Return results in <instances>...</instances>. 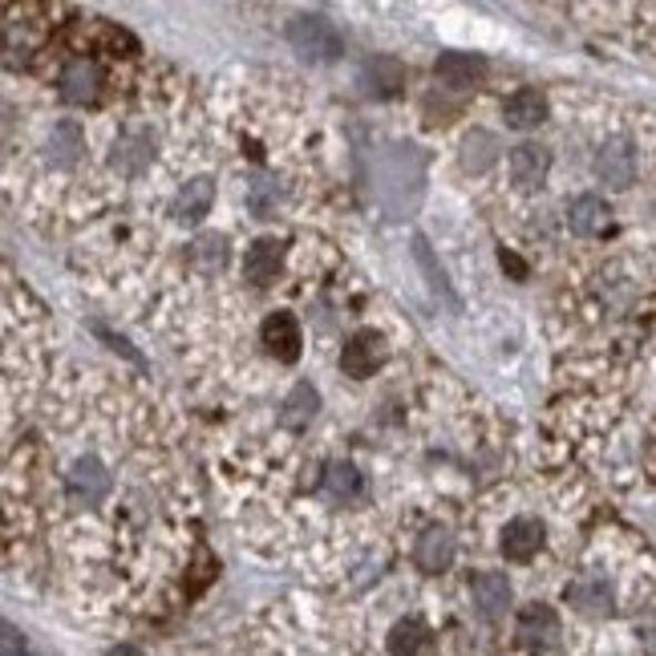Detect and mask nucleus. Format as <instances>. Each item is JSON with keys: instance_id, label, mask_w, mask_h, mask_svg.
<instances>
[{"instance_id": "f257e3e1", "label": "nucleus", "mask_w": 656, "mask_h": 656, "mask_svg": "<svg viewBox=\"0 0 656 656\" xmlns=\"http://www.w3.org/2000/svg\"><path fill=\"white\" fill-rule=\"evenodd\" d=\"M284 37H289L292 53L312 61V65H329V61H336L345 53V37H341V29L324 12H300V17H292Z\"/></svg>"}, {"instance_id": "f03ea898", "label": "nucleus", "mask_w": 656, "mask_h": 656, "mask_svg": "<svg viewBox=\"0 0 656 656\" xmlns=\"http://www.w3.org/2000/svg\"><path fill=\"white\" fill-rule=\"evenodd\" d=\"M150 162H154V134L147 127H127L110 147V166L127 179H139Z\"/></svg>"}, {"instance_id": "7ed1b4c3", "label": "nucleus", "mask_w": 656, "mask_h": 656, "mask_svg": "<svg viewBox=\"0 0 656 656\" xmlns=\"http://www.w3.org/2000/svg\"><path fill=\"white\" fill-rule=\"evenodd\" d=\"M65 495H70L73 507H98L110 495V471L93 454L78 458L70 466V474H65Z\"/></svg>"}, {"instance_id": "20e7f679", "label": "nucleus", "mask_w": 656, "mask_h": 656, "mask_svg": "<svg viewBox=\"0 0 656 656\" xmlns=\"http://www.w3.org/2000/svg\"><path fill=\"white\" fill-rule=\"evenodd\" d=\"M596 179L612 191H628L636 183V147L628 139H608L596 150Z\"/></svg>"}, {"instance_id": "39448f33", "label": "nucleus", "mask_w": 656, "mask_h": 656, "mask_svg": "<svg viewBox=\"0 0 656 656\" xmlns=\"http://www.w3.org/2000/svg\"><path fill=\"white\" fill-rule=\"evenodd\" d=\"M385 361V341H381L377 329H361L345 341L341 349V369H345V377L353 381H365L377 373V365Z\"/></svg>"}, {"instance_id": "423d86ee", "label": "nucleus", "mask_w": 656, "mask_h": 656, "mask_svg": "<svg viewBox=\"0 0 656 656\" xmlns=\"http://www.w3.org/2000/svg\"><path fill=\"white\" fill-rule=\"evenodd\" d=\"M357 85L365 90V98L390 102V98H397V93H402V85H405V65L397 58H385V53H377V58H369L365 65H361Z\"/></svg>"}, {"instance_id": "0eeeda50", "label": "nucleus", "mask_w": 656, "mask_h": 656, "mask_svg": "<svg viewBox=\"0 0 656 656\" xmlns=\"http://www.w3.org/2000/svg\"><path fill=\"white\" fill-rule=\"evenodd\" d=\"M260 341H264L268 357H276L280 365H292V361L300 357V324L292 312H272L264 321V329H260Z\"/></svg>"}, {"instance_id": "6e6552de", "label": "nucleus", "mask_w": 656, "mask_h": 656, "mask_svg": "<svg viewBox=\"0 0 656 656\" xmlns=\"http://www.w3.org/2000/svg\"><path fill=\"white\" fill-rule=\"evenodd\" d=\"M507 166L518 191H539L547 171H552V150L539 147V142H523V147L511 150Z\"/></svg>"}, {"instance_id": "1a4fd4ad", "label": "nucleus", "mask_w": 656, "mask_h": 656, "mask_svg": "<svg viewBox=\"0 0 656 656\" xmlns=\"http://www.w3.org/2000/svg\"><path fill=\"white\" fill-rule=\"evenodd\" d=\"M321 491L329 503L353 507V503H361V498L369 495V483L353 462H329V466H324V478H321Z\"/></svg>"}, {"instance_id": "9d476101", "label": "nucleus", "mask_w": 656, "mask_h": 656, "mask_svg": "<svg viewBox=\"0 0 656 656\" xmlns=\"http://www.w3.org/2000/svg\"><path fill=\"white\" fill-rule=\"evenodd\" d=\"M98 93H102V70H98V61H90V58L70 61L65 73H61V102L93 105Z\"/></svg>"}, {"instance_id": "9b49d317", "label": "nucleus", "mask_w": 656, "mask_h": 656, "mask_svg": "<svg viewBox=\"0 0 656 656\" xmlns=\"http://www.w3.org/2000/svg\"><path fill=\"white\" fill-rule=\"evenodd\" d=\"M471 599H474V612L483 616V620H503L511 608V584L503 572H483V576L471 579Z\"/></svg>"}, {"instance_id": "f8f14e48", "label": "nucleus", "mask_w": 656, "mask_h": 656, "mask_svg": "<svg viewBox=\"0 0 656 656\" xmlns=\"http://www.w3.org/2000/svg\"><path fill=\"white\" fill-rule=\"evenodd\" d=\"M567 604L576 612H584V616H608L612 604H616V592H612V584L604 576L587 572V576L567 584Z\"/></svg>"}, {"instance_id": "ddd939ff", "label": "nucleus", "mask_w": 656, "mask_h": 656, "mask_svg": "<svg viewBox=\"0 0 656 656\" xmlns=\"http://www.w3.org/2000/svg\"><path fill=\"white\" fill-rule=\"evenodd\" d=\"M414 564L426 572V576H442L450 564H454V535L446 527H426L414 543Z\"/></svg>"}, {"instance_id": "4468645a", "label": "nucleus", "mask_w": 656, "mask_h": 656, "mask_svg": "<svg viewBox=\"0 0 656 656\" xmlns=\"http://www.w3.org/2000/svg\"><path fill=\"white\" fill-rule=\"evenodd\" d=\"M555 640H559V620H555V612L547 604H527V608L518 612V645L543 653Z\"/></svg>"}, {"instance_id": "2eb2a0df", "label": "nucleus", "mask_w": 656, "mask_h": 656, "mask_svg": "<svg viewBox=\"0 0 656 656\" xmlns=\"http://www.w3.org/2000/svg\"><path fill=\"white\" fill-rule=\"evenodd\" d=\"M211 203H215V179L199 174V179L183 183V191L174 195V219L183 228H195V223H203L211 215Z\"/></svg>"}, {"instance_id": "dca6fc26", "label": "nucleus", "mask_w": 656, "mask_h": 656, "mask_svg": "<svg viewBox=\"0 0 656 656\" xmlns=\"http://www.w3.org/2000/svg\"><path fill=\"white\" fill-rule=\"evenodd\" d=\"M543 535H547V531H543L539 518H531V515L511 518L507 531H503V543H498V547H503V555H507L511 564H527L531 555H535V552L543 547Z\"/></svg>"}, {"instance_id": "f3484780", "label": "nucleus", "mask_w": 656, "mask_h": 656, "mask_svg": "<svg viewBox=\"0 0 656 656\" xmlns=\"http://www.w3.org/2000/svg\"><path fill=\"white\" fill-rule=\"evenodd\" d=\"M437 81H446L450 90H471L486 78V61L478 53H442L434 61Z\"/></svg>"}, {"instance_id": "a211bd4d", "label": "nucleus", "mask_w": 656, "mask_h": 656, "mask_svg": "<svg viewBox=\"0 0 656 656\" xmlns=\"http://www.w3.org/2000/svg\"><path fill=\"white\" fill-rule=\"evenodd\" d=\"M280 268H284V243L280 240H255L243 255V276L260 289H268L280 276Z\"/></svg>"}, {"instance_id": "6ab92c4d", "label": "nucleus", "mask_w": 656, "mask_h": 656, "mask_svg": "<svg viewBox=\"0 0 656 656\" xmlns=\"http://www.w3.org/2000/svg\"><path fill=\"white\" fill-rule=\"evenodd\" d=\"M503 118H507L511 130H535L547 122V98H543L539 90H531V85H523V90H515L503 102Z\"/></svg>"}, {"instance_id": "aec40b11", "label": "nucleus", "mask_w": 656, "mask_h": 656, "mask_svg": "<svg viewBox=\"0 0 656 656\" xmlns=\"http://www.w3.org/2000/svg\"><path fill=\"white\" fill-rule=\"evenodd\" d=\"M81 150H85V134H81L78 122H58V127L49 130L46 139V162L49 166H58V171H70L73 162L81 159Z\"/></svg>"}, {"instance_id": "412c9836", "label": "nucleus", "mask_w": 656, "mask_h": 656, "mask_svg": "<svg viewBox=\"0 0 656 656\" xmlns=\"http://www.w3.org/2000/svg\"><path fill=\"white\" fill-rule=\"evenodd\" d=\"M567 228L576 235H604L612 228V208L599 195H576L567 203Z\"/></svg>"}, {"instance_id": "4be33fe9", "label": "nucleus", "mask_w": 656, "mask_h": 656, "mask_svg": "<svg viewBox=\"0 0 656 656\" xmlns=\"http://www.w3.org/2000/svg\"><path fill=\"white\" fill-rule=\"evenodd\" d=\"M390 648H393V656H430V648H434V636H430V628L417 620V616H410V620L393 624Z\"/></svg>"}, {"instance_id": "5701e85b", "label": "nucleus", "mask_w": 656, "mask_h": 656, "mask_svg": "<svg viewBox=\"0 0 656 656\" xmlns=\"http://www.w3.org/2000/svg\"><path fill=\"white\" fill-rule=\"evenodd\" d=\"M316 410H321V393L312 390L309 381H300V385H292L289 397H284V414H280V422H284L289 430H304V426H312Z\"/></svg>"}, {"instance_id": "b1692460", "label": "nucleus", "mask_w": 656, "mask_h": 656, "mask_svg": "<svg viewBox=\"0 0 656 656\" xmlns=\"http://www.w3.org/2000/svg\"><path fill=\"white\" fill-rule=\"evenodd\" d=\"M495 159H498V139H495V134H486V130H474V134H466V142H462V166H466V171L483 174Z\"/></svg>"}, {"instance_id": "393cba45", "label": "nucleus", "mask_w": 656, "mask_h": 656, "mask_svg": "<svg viewBox=\"0 0 656 656\" xmlns=\"http://www.w3.org/2000/svg\"><path fill=\"white\" fill-rule=\"evenodd\" d=\"M280 199H284V186H280V179H268V174H260V179H252V186H248V208H252V215H260V219L276 215Z\"/></svg>"}, {"instance_id": "a878e982", "label": "nucleus", "mask_w": 656, "mask_h": 656, "mask_svg": "<svg viewBox=\"0 0 656 656\" xmlns=\"http://www.w3.org/2000/svg\"><path fill=\"white\" fill-rule=\"evenodd\" d=\"M195 260L203 272H219V268L228 264V235H199Z\"/></svg>"}, {"instance_id": "bb28decb", "label": "nucleus", "mask_w": 656, "mask_h": 656, "mask_svg": "<svg viewBox=\"0 0 656 656\" xmlns=\"http://www.w3.org/2000/svg\"><path fill=\"white\" fill-rule=\"evenodd\" d=\"M0 633H4V645H0V653H4V656H37V653H33V645H29V636L17 633L12 624H4Z\"/></svg>"}, {"instance_id": "cd10ccee", "label": "nucleus", "mask_w": 656, "mask_h": 656, "mask_svg": "<svg viewBox=\"0 0 656 656\" xmlns=\"http://www.w3.org/2000/svg\"><path fill=\"white\" fill-rule=\"evenodd\" d=\"M498 264L507 268L511 276H518V280L527 276V268H523V260H518V255H515V252H507V248H503V252H498Z\"/></svg>"}, {"instance_id": "c85d7f7f", "label": "nucleus", "mask_w": 656, "mask_h": 656, "mask_svg": "<svg viewBox=\"0 0 656 656\" xmlns=\"http://www.w3.org/2000/svg\"><path fill=\"white\" fill-rule=\"evenodd\" d=\"M640 645H645L648 656H656V620H645V624H640Z\"/></svg>"}]
</instances>
